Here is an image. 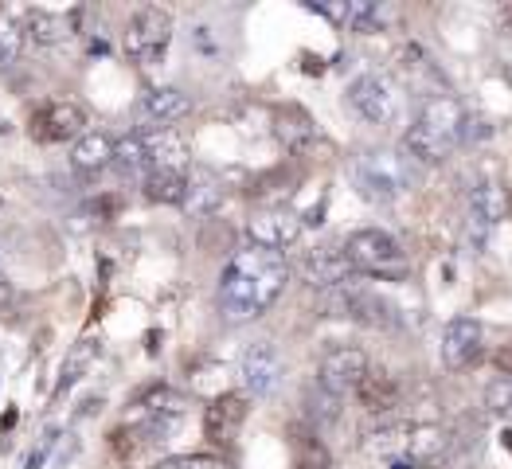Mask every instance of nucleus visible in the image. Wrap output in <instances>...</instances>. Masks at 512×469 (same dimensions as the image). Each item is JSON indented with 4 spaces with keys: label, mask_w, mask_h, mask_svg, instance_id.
<instances>
[{
    "label": "nucleus",
    "mask_w": 512,
    "mask_h": 469,
    "mask_svg": "<svg viewBox=\"0 0 512 469\" xmlns=\"http://www.w3.org/2000/svg\"><path fill=\"white\" fill-rule=\"evenodd\" d=\"M290 282V262L278 251H262V247H243L227 258L223 274H219V313L231 325H247L258 321L262 313H270V305L282 298Z\"/></svg>",
    "instance_id": "obj_1"
},
{
    "label": "nucleus",
    "mask_w": 512,
    "mask_h": 469,
    "mask_svg": "<svg viewBox=\"0 0 512 469\" xmlns=\"http://www.w3.org/2000/svg\"><path fill=\"white\" fill-rule=\"evenodd\" d=\"M462 129H466V110H462V102L450 98V94H434V98H427V106L415 114V122L407 126L403 145H407L411 157L438 165V161H446V157L458 149Z\"/></svg>",
    "instance_id": "obj_2"
},
{
    "label": "nucleus",
    "mask_w": 512,
    "mask_h": 469,
    "mask_svg": "<svg viewBox=\"0 0 512 469\" xmlns=\"http://www.w3.org/2000/svg\"><path fill=\"white\" fill-rule=\"evenodd\" d=\"M114 165L126 172V176H137V172H184L188 169V141L176 133V129H133L126 137L114 141Z\"/></svg>",
    "instance_id": "obj_3"
},
{
    "label": "nucleus",
    "mask_w": 512,
    "mask_h": 469,
    "mask_svg": "<svg viewBox=\"0 0 512 469\" xmlns=\"http://www.w3.org/2000/svg\"><path fill=\"white\" fill-rule=\"evenodd\" d=\"M348 172L368 204H395L415 184V165L399 149H364L360 157H352Z\"/></svg>",
    "instance_id": "obj_4"
},
{
    "label": "nucleus",
    "mask_w": 512,
    "mask_h": 469,
    "mask_svg": "<svg viewBox=\"0 0 512 469\" xmlns=\"http://www.w3.org/2000/svg\"><path fill=\"white\" fill-rule=\"evenodd\" d=\"M344 258L352 270L368 274V278H384V282H403L411 262L403 255V247L395 243V235H387L380 227H360L344 239Z\"/></svg>",
    "instance_id": "obj_5"
},
{
    "label": "nucleus",
    "mask_w": 512,
    "mask_h": 469,
    "mask_svg": "<svg viewBox=\"0 0 512 469\" xmlns=\"http://www.w3.org/2000/svg\"><path fill=\"white\" fill-rule=\"evenodd\" d=\"M172 43V16L157 4H145L129 16L126 36H122V47H126L129 63L137 67H157L165 59Z\"/></svg>",
    "instance_id": "obj_6"
},
{
    "label": "nucleus",
    "mask_w": 512,
    "mask_h": 469,
    "mask_svg": "<svg viewBox=\"0 0 512 469\" xmlns=\"http://www.w3.org/2000/svg\"><path fill=\"white\" fill-rule=\"evenodd\" d=\"M321 309H325V317H348L360 325H391L395 321L391 301L380 298L372 286H364L356 278H348L333 290H321Z\"/></svg>",
    "instance_id": "obj_7"
},
{
    "label": "nucleus",
    "mask_w": 512,
    "mask_h": 469,
    "mask_svg": "<svg viewBox=\"0 0 512 469\" xmlns=\"http://www.w3.org/2000/svg\"><path fill=\"white\" fill-rule=\"evenodd\" d=\"M348 106L372 126H395L403 118V94L387 75H360L348 83Z\"/></svg>",
    "instance_id": "obj_8"
},
{
    "label": "nucleus",
    "mask_w": 512,
    "mask_h": 469,
    "mask_svg": "<svg viewBox=\"0 0 512 469\" xmlns=\"http://www.w3.org/2000/svg\"><path fill=\"white\" fill-rule=\"evenodd\" d=\"M86 133V110L71 98H47L40 110L32 114V137L43 145L59 141H79Z\"/></svg>",
    "instance_id": "obj_9"
},
{
    "label": "nucleus",
    "mask_w": 512,
    "mask_h": 469,
    "mask_svg": "<svg viewBox=\"0 0 512 469\" xmlns=\"http://www.w3.org/2000/svg\"><path fill=\"white\" fill-rule=\"evenodd\" d=\"M247 235H251V247L262 251H286L301 239V215L286 204H270V208H258L247 219Z\"/></svg>",
    "instance_id": "obj_10"
},
{
    "label": "nucleus",
    "mask_w": 512,
    "mask_h": 469,
    "mask_svg": "<svg viewBox=\"0 0 512 469\" xmlns=\"http://www.w3.org/2000/svg\"><path fill=\"white\" fill-rule=\"evenodd\" d=\"M239 372H243V387H247V395L262 399V395H274V391L282 387L286 360H282V352H278L270 341H258L243 352Z\"/></svg>",
    "instance_id": "obj_11"
},
{
    "label": "nucleus",
    "mask_w": 512,
    "mask_h": 469,
    "mask_svg": "<svg viewBox=\"0 0 512 469\" xmlns=\"http://www.w3.org/2000/svg\"><path fill=\"white\" fill-rule=\"evenodd\" d=\"M368 368H372V364H368V356H364L360 348L341 344V348L325 352V360H321V368H317V387L329 391V395H337V399H344L348 391H356V384L364 380Z\"/></svg>",
    "instance_id": "obj_12"
},
{
    "label": "nucleus",
    "mask_w": 512,
    "mask_h": 469,
    "mask_svg": "<svg viewBox=\"0 0 512 469\" xmlns=\"http://www.w3.org/2000/svg\"><path fill=\"white\" fill-rule=\"evenodd\" d=\"M485 352V329L473 317H454L442 333V364L450 372H466Z\"/></svg>",
    "instance_id": "obj_13"
},
{
    "label": "nucleus",
    "mask_w": 512,
    "mask_h": 469,
    "mask_svg": "<svg viewBox=\"0 0 512 469\" xmlns=\"http://www.w3.org/2000/svg\"><path fill=\"white\" fill-rule=\"evenodd\" d=\"M298 274L313 290H333V286H341V282L352 278V266H348L341 247H313L298 262Z\"/></svg>",
    "instance_id": "obj_14"
},
{
    "label": "nucleus",
    "mask_w": 512,
    "mask_h": 469,
    "mask_svg": "<svg viewBox=\"0 0 512 469\" xmlns=\"http://www.w3.org/2000/svg\"><path fill=\"white\" fill-rule=\"evenodd\" d=\"M247 411H251V395L223 391L212 407H208V415H204V434L212 442H231L239 434V427L247 423Z\"/></svg>",
    "instance_id": "obj_15"
},
{
    "label": "nucleus",
    "mask_w": 512,
    "mask_h": 469,
    "mask_svg": "<svg viewBox=\"0 0 512 469\" xmlns=\"http://www.w3.org/2000/svg\"><path fill=\"white\" fill-rule=\"evenodd\" d=\"M188 110H192V102H188V94L176 90V86H153V90L141 98L145 122L157 129H172V122L188 118Z\"/></svg>",
    "instance_id": "obj_16"
},
{
    "label": "nucleus",
    "mask_w": 512,
    "mask_h": 469,
    "mask_svg": "<svg viewBox=\"0 0 512 469\" xmlns=\"http://www.w3.org/2000/svg\"><path fill=\"white\" fill-rule=\"evenodd\" d=\"M274 133H278V141H282L290 153H309V149L321 141L313 118H309L301 106H282V110L274 114Z\"/></svg>",
    "instance_id": "obj_17"
},
{
    "label": "nucleus",
    "mask_w": 512,
    "mask_h": 469,
    "mask_svg": "<svg viewBox=\"0 0 512 469\" xmlns=\"http://www.w3.org/2000/svg\"><path fill=\"white\" fill-rule=\"evenodd\" d=\"M509 215V192L497 180H481L470 192V219L477 231H493Z\"/></svg>",
    "instance_id": "obj_18"
},
{
    "label": "nucleus",
    "mask_w": 512,
    "mask_h": 469,
    "mask_svg": "<svg viewBox=\"0 0 512 469\" xmlns=\"http://www.w3.org/2000/svg\"><path fill=\"white\" fill-rule=\"evenodd\" d=\"M24 28L36 43H63L75 36L79 28V12H47V8H32L24 16Z\"/></svg>",
    "instance_id": "obj_19"
},
{
    "label": "nucleus",
    "mask_w": 512,
    "mask_h": 469,
    "mask_svg": "<svg viewBox=\"0 0 512 469\" xmlns=\"http://www.w3.org/2000/svg\"><path fill=\"white\" fill-rule=\"evenodd\" d=\"M71 165L79 172H98L114 165V137L106 129H86L71 149Z\"/></svg>",
    "instance_id": "obj_20"
},
{
    "label": "nucleus",
    "mask_w": 512,
    "mask_h": 469,
    "mask_svg": "<svg viewBox=\"0 0 512 469\" xmlns=\"http://www.w3.org/2000/svg\"><path fill=\"white\" fill-rule=\"evenodd\" d=\"M356 399H360V407H364V411L380 415V411H391V407L399 403V384H395V376H391V372L368 368V372H364V380L356 384Z\"/></svg>",
    "instance_id": "obj_21"
},
{
    "label": "nucleus",
    "mask_w": 512,
    "mask_h": 469,
    "mask_svg": "<svg viewBox=\"0 0 512 469\" xmlns=\"http://www.w3.org/2000/svg\"><path fill=\"white\" fill-rule=\"evenodd\" d=\"M450 450V434L442 427H434V423H427V427H411L407 430V442H403V458L407 462H438L442 454Z\"/></svg>",
    "instance_id": "obj_22"
},
{
    "label": "nucleus",
    "mask_w": 512,
    "mask_h": 469,
    "mask_svg": "<svg viewBox=\"0 0 512 469\" xmlns=\"http://www.w3.org/2000/svg\"><path fill=\"white\" fill-rule=\"evenodd\" d=\"M184 192H188V172H149L145 176V196L153 204H184Z\"/></svg>",
    "instance_id": "obj_23"
},
{
    "label": "nucleus",
    "mask_w": 512,
    "mask_h": 469,
    "mask_svg": "<svg viewBox=\"0 0 512 469\" xmlns=\"http://www.w3.org/2000/svg\"><path fill=\"white\" fill-rule=\"evenodd\" d=\"M219 204H223V188H219V180H212V176L192 180V176H188V192H184V208H188V212L215 215L219 212Z\"/></svg>",
    "instance_id": "obj_24"
},
{
    "label": "nucleus",
    "mask_w": 512,
    "mask_h": 469,
    "mask_svg": "<svg viewBox=\"0 0 512 469\" xmlns=\"http://www.w3.org/2000/svg\"><path fill=\"white\" fill-rule=\"evenodd\" d=\"M305 415H309V423L329 427V423H337V419H341V399H337V395H329V391H321V387H313V391L305 395Z\"/></svg>",
    "instance_id": "obj_25"
},
{
    "label": "nucleus",
    "mask_w": 512,
    "mask_h": 469,
    "mask_svg": "<svg viewBox=\"0 0 512 469\" xmlns=\"http://www.w3.org/2000/svg\"><path fill=\"white\" fill-rule=\"evenodd\" d=\"M98 356V344L94 341H83L71 356H67V364H63V380H59V391L55 395H63L67 387H75L79 380H83V372L90 368V360Z\"/></svg>",
    "instance_id": "obj_26"
},
{
    "label": "nucleus",
    "mask_w": 512,
    "mask_h": 469,
    "mask_svg": "<svg viewBox=\"0 0 512 469\" xmlns=\"http://www.w3.org/2000/svg\"><path fill=\"white\" fill-rule=\"evenodd\" d=\"M485 407L493 411V415H501V419H512V380H493V384L485 387Z\"/></svg>",
    "instance_id": "obj_27"
},
{
    "label": "nucleus",
    "mask_w": 512,
    "mask_h": 469,
    "mask_svg": "<svg viewBox=\"0 0 512 469\" xmlns=\"http://www.w3.org/2000/svg\"><path fill=\"white\" fill-rule=\"evenodd\" d=\"M20 43H24V32L8 16H0V63H12L20 55Z\"/></svg>",
    "instance_id": "obj_28"
},
{
    "label": "nucleus",
    "mask_w": 512,
    "mask_h": 469,
    "mask_svg": "<svg viewBox=\"0 0 512 469\" xmlns=\"http://www.w3.org/2000/svg\"><path fill=\"white\" fill-rule=\"evenodd\" d=\"M55 438H59V430H47V434H43V446H40V450H32V454H28V462H24V469H40V466H43V458H47V450L55 446Z\"/></svg>",
    "instance_id": "obj_29"
},
{
    "label": "nucleus",
    "mask_w": 512,
    "mask_h": 469,
    "mask_svg": "<svg viewBox=\"0 0 512 469\" xmlns=\"http://www.w3.org/2000/svg\"><path fill=\"white\" fill-rule=\"evenodd\" d=\"M497 368H501V372H505V380H512V341L505 344V348H501V352H497Z\"/></svg>",
    "instance_id": "obj_30"
},
{
    "label": "nucleus",
    "mask_w": 512,
    "mask_h": 469,
    "mask_svg": "<svg viewBox=\"0 0 512 469\" xmlns=\"http://www.w3.org/2000/svg\"><path fill=\"white\" fill-rule=\"evenodd\" d=\"M497 16H501V32H512V4H505Z\"/></svg>",
    "instance_id": "obj_31"
},
{
    "label": "nucleus",
    "mask_w": 512,
    "mask_h": 469,
    "mask_svg": "<svg viewBox=\"0 0 512 469\" xmlns=\"http://www.w3.org/2000/svg\"><path fill=\"white\" fill-rule=\"evenodd\" d=\"M384 469H415V462H407V458H391V462H384Z\"/></svg>",
    "instance_id": "obj_32"
},
{
    "label": "nucleus",
    "mask_w": 512,
    "mask_h": 469,
    "mask_svg": "<svg viewBox=\"0 0 512 469\" xmlns=\"http://www.w3.org/2000/svg\"><path fill=\"white\" fill-rule=\"evenodd\" d=\"M505 438H509V450H512V430H509V434H505Z\"/></svg>",
    "instance_id": "obj_33"
},
{
    "label": "nucleus",
    "mask_w": 512,
    "mask_h": 469,
    "mask_svg": "<svg viewBox=\"0 0 512 469\" xmlns=\"http://www.w3.org/2000/svg\"><path fill=\"white\" fill-rule=\"evenodd\" d=\"M0 290H4V278H0Z\"/></svg>",
    "instance_id": "obj_34"
}]
</instances>
